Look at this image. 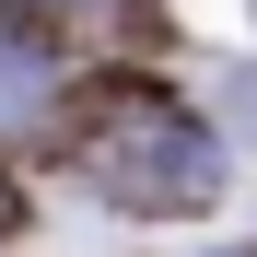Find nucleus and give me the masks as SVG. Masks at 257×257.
I'll return each mask as SVG.
<instances>
[{"instance_id": "f257e3e1", "label": "nucleus", "mask_w": 257, "mask_h": 257, "mask_svg": "<svg viewBox=\"0 0 257 257\" xmlns=\"http://www.w3.org/2000/svg\"><path fill=\"white\" fill-rule=\"evenodd\" d=\"M82 176H94L117 210H210L222 199V141H210L176 94L128 82V94L94 117V141H82Z\"/></svg>"}, {"instance_id": "f03ea898", "label": "nucleus", "mask_w": 257, "mask_h": 257, "mask_svg": "<svg viewBox=\"0 0 257 257\" xmlns=\"http://www.w3.org/2000/svg\"><path fill=\"white\" fill-rule=\"evenodd\" d=\"M47 105H59V59H47V47H24V35L0 24V141H12V128H35Z\"/></svg>"}]
</instances>
